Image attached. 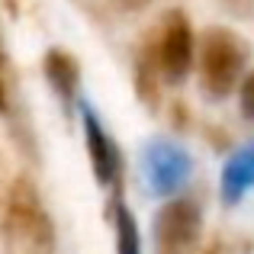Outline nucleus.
<instances>
[{
    "label": "nucleus",
    "instance_id": "f257e3e1",
    "mask_svg": "<svg viewBox=\"0 0 254 254\" xmlns=\"http://www.w3.org/2000/svg\"><path fill=\"white\" fill-rule=\"evenodd\" d=\"M3 245H6V254H55L52 219L42 206L39 190L26 177H19L6 193Z\"/></svg>",
    "mask_w": 254,
    "mask_h": 254
},
{
    "label": "nucleus",
    "instance_id": "f03ea898",
    "mask_svg": "<svg viewBox=\"0 0 254 254\" xmlns=\"http://www.w3.org/2000/svg\"><path fill=\"white\" fill-rule=\"evenodd\" d=\"M245 68V49L232 32L209 29L199 42V77L209 97H225Z\"/></svg>",
    "mask_w": 254,
    "mask_h": 254
},
{
    "label": "nucleus",
    "instance_id": "7ed1b4c3",
    "mask_svg": "<svg viewBox=\"0 0 254 254\" xmlns=\"http://www.w3.org/2000/svg\"><path fill=\"white\" fill-rule=\"evenodd\" d=\"M203 232V212L193 196H171L155 216L158 254H193Z\"/></svg>",
    "mask_w": 254,
    "mask_h": 254
},
{
    "label": "nucleus",
    "instance_id": "20e7f679",
    "mask_svg": "<svg viewBox=\"0 0 254 254\" xmlns=\"http://www.w3.org/2000/svg\"><path fill=\"white\" fill-rule=\"evenodd\" d=\"M142 171H145V184L155 196H177V190L190 180L193 158L180 145L155 138L142 151Z\"/></svg>",
    "mask_w": 254,
    "mask_h": 254
},
{
    "label": "nucleus",
    "instance_id": "39448f33",
    "mask_svg": "<svg viewBox=\"0 0 254 254\" xmlns=\"http://www.w3.org/2000/svg\"><path fill=\"white\" fill-rule=\"evenodd\" d=\"M81 116H84V142H87V155H90L93 177H97L100 187L116 190L119 187V171H123V158H119L116 142L106 135L100 116L87 103H81Z\"/></svg>",
    "mask_w": 254,
    "mask_h": 254
},
{
    "label": "nucleus",
    "instance_id": "423d86ee",
    "mask_svg": "<svg viewBox=\"0 0 254 254\" xmlns=\"http://www.w3.org/2000/svg\"><path fill=\"white\" fill-rule=\"evenodd\" d=\"M158 64H161L164 77L180 84L193 68V32L180 13H174L164 26L161 45H158Z\"/></svg>",
    "mask_w": 254,
    "mask_h": 254
},
{
    "label": "nucleus",
    "instance_id": "0eeeda50",
    "mask_svg": "<svg viewBox=\"0 0 254 254\" xmlns=\"http://www.w3.org/2000/svg\"><path fill=\"white\" fill-rule=\"evenodd\" d=\"M251 187H254V142L238 148L225 161L222 177H219V193H222L225 203H238Z\"/></svg>",
    "mask_w": 254,
    "mask_h": 254
},
{
    "label": "nucleus",
    "instance_id": "6e6552de",
    "mask_svg": "<svg viewBox=\"0 0 254 254\" xmlns=\"http://www.w3.org/2000/svg\"><path fill=\"white\" fill-rule=\"evenodd\" d=\"M113 225H116V254H142V232L126 203H113Z\"/></svg>",
    "mask_w": 254,
    "mask_h": 254
},
{
    "label": "nucleus",
    "instance_id": "1a4fd4ad",
    "mask_svg": "<svg viewBox=\"0 0 254 254\" xmlns=\"http://www.w3.org/2000/svg\"><path fill=\"white\" fill-rule=\"evenodd\" d=\"M45 74H49V81L55 84V90L62 93L64 100L74 97V90H77V64L71 62L68 55L49 52V58H45Z\"/></svg>",
    "mask_w": 254,
    "mask_h": 254
},
{
    "label": "nucleus",
    "instance_id": "9d476101",
    "mask_svg": "<svg viewBox=\"0 0 254 254\" xmlns=\"http://www.w3.org/2000/svg\"><path fill=\"white\" fill-rule=\"evenodd\" d=\"M242 113L248 119H254V71L242 81Z\"/></svg>",
    "mask_w": 254,
    "mask_h": 254
},
{
    "label": "nucleus",
    "instance_id": "9b49d317",
    "mask_svg": "<svg viewBox=\"0 0 254 254\" xmlns=\"http://www.w3.org/2000/svg\"><path fill=\"white\" fill-rule=\"evenodd\" d=\"M6 106V93H3V81H0V110Z\"/></svg>",
    "mask_w": 254,
    "mask_h": 254
}]
</instances>
